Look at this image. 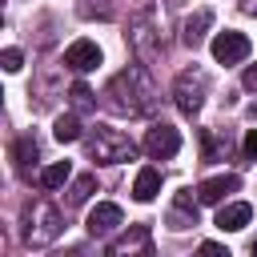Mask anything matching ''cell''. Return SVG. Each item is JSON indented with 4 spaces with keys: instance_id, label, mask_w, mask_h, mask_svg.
<instances>
[{
    "instance_id": "obj_1",
    "label": "cell",
    "mask_w": 257,
    "mask_h": 257,
    "mask_svg": "<svg viewBox=\"0 0 257 257\" xmlns=\"http://www.w3.org/2000/svg\"><path fill=\"white\" fill-rule=\"evenodd\" d=\"M108 104L116 112H133L137 116V112H149L153 108V92H149V84H145V76L137 68H124L108 84Z\"/></svg>"
},
{
    "instance_id": "obj_2",
    "label": "cell",
    "mask_w": 257,
    "mask_h": 257,
    "mask_svg": "<svg viewBox=\"0 0 257 257\" xmlns=\"http://www.w3.org/2000/svg\"><path fill=\"white\" fill-rule=\"evenodd\" d=\"M60 225H64V217L48 201H36L24 209V241L28 245H52L60 237Z\"/></svg>"
},
{
    "instance_id": "obj_3",
    "label": "cell",
    "mask_w": 257,
    "mask_h": 257,
    "mask_svg": "<svg viewBox=\"0 0 257 257\" xmlns=\"http://www.w3.org/2000/svg\"><path fill=\"white\" fill-rule=\"evenodd\" d=\"M88 153H92V161H100V165H120V161H133V157H137V145L128 141V133L100 124V128L92 133V141H88Z\"/></svg>"
},
{
    "instance_id": "obj_4",
    "label": "cell",
    "mask_w": 257,
    "mask_h": 257,
    "mask_svg": "<svg viewBox=\"0 0 257 257\" xmlns=\"http://www.w3.org/2000/svg\"><path fill=\"white\" fill-rule=\"evenodd\" d=\"M205 92H209V76H205V72H181V76H177V84H173L177 108H181L185 116H197V112H201Z\"/></svg>"
},
{
    "instance_id": "obj_5",
    "label": "cell",
    "mask_w": 257,
    "mask_h": 257,
    "mask_svg": "<svg viewBox=\"0 0 257 257\" xmlns=\"http://www.w3.org/2000/svg\"><path fill=\"white\" fill-rule=\"evenodd\" d=\"M128 44H133V52H137L141 64H157L161 48H157V32H153V24H149V12H141V16L133 20V28H128Z\"/></svg>"
},
{
    "instance_id": "obj_6",
    "label": "cell",
    "mask_w": 257,
    "mask_h": 257,
    "mask_svg": "<svg viewBox=\"0 0 257 257\" xmlns=\"http://www.w3.org/2000/svg\"><path fill=\"white\" fill-rule=\"evenodd\" d=\"M213 56H217V64H241L249 56V36L245 32H233V28L217 32L213 36Z\"/></svg>"
},
{
    "instance_id": "obj_7",
    "label": "cell",
    "mask_w": 257,
    "mask_h": 257,
    "mask_svg": "<svg viewBox=\"0 0 257 257\" xmlns=\"http://www.w3.org/2000/svg\"><path fill=\"white\" fill-rule=\"evenodd\" d=\"M177 149H181V133L173 124H153L145 133V153L153 161H169V157H177Z\"/></svg>"
},
{
    "instance_id": "obj_8",
    "label": "cell",
    "mask_w": 257,
    "mask_h": 257,
    "mask_svg": "<svg viewBox=\"0 0 257 257\" xmlns=\"http://www.w3.org/2000/svg\"><path fill=\"white\" fill-rule=\"evenodd\" d=\"M241 189V177L237 173H221V177H209V181H201V189H197V201L201 205H221L229 193H237Z\"/></svg>"
},
{
    "instance_id": "obj_9",
    "label": "cell",
    "mask_w": 257,
    "mask_h": 257,
    "mask_svg": "<svg viewBox=\"0 0 257 257\" xmlns=\"http://www.w3.org/2000/svg\"><path fill=\"white\" fill-rule=\"evenodd\" d=\"M64 64H68L72 72H92V68L100 64V48H96L92 40H72V44L64 48Z\"/></svg>"
},
{
    "instance_id": "obj_10",
    "label": "cell",
    "mask_w": 257,
    "mask_h": 257,
    "mask_svg": "<svg viewBox=\"0 0 257 257\" xmlns=\"http://www.w3.org/2000/svg\"><path fill=\"white\" fill-rule=\"evenodd\" d=\"M116 225H120V205H112V201H100V205L88 213V233H92V237H108Z\"/></svg>"
},
{
    "instance_id": "obj_11",
    "label": "cell",
    "mask_w": 257,
    "mask_h": 257,
    "mask_svg": "<svg viewBox=\"0 0 257 257\" xmlns=\"http://www.w3.org/2000/svg\"><path fill=\"white\" fill-rule=\"evenodd\" d=\"M108 253H112V257H124V253H153L149 229H145V225H133L124 237H116V241L108 245Z\"/></svg>"
},
{
    "instance_id": "obj_12",
    "label": "cell",
    "mask_w": 257,
    "mask_h": 257,
    "mask_svg": "<svg viewBox=\"0 0 257 257\" xmlns=\"http://www.w3.org/2000/svg\"><path fill=\"white\" fill-rule=\"evenodd\" d=\"M249 217H253V209H249L245 201H229V205L217 209V229H221V233H237V229L249 225Z\"/></svg>"
},
{
    "instance_id": "obj_13",
    "label": "cell",
    "mask_w": 257,
    "mask_h": 257,
    "mask_svg": "<svg viewBox=\"0 0 257 257\" xmlns=\"http://www.w3.org/2000/svg\"><path fill=\"white\" fill-rule=\"evenodd\" d=\"M209 24H213V12H209V8L193 12V16L185 20V32H181V36H185V44H189V48H197V44L205 40V28H209Z\"/></svg>"
},
{
    "instance_id": "obj_14",
    "label": "cell",
    "mask_w": 257,
    "mask_h": 257,
    "mask_svg": "<svg viewBox=\"0 0 257 257\" xmlns=\"http://www.w3.org/2000/svg\"><path fill=\"white\" fill-rule=\"evenodd\" d=\"M157 193H161V173L157 169H141L137 181H133V197L137 201H153Z\"/></svg>"
},
{
    "instance_id": "obj_15",
    "label": "cell",
    "mask_w": 257,
    "mask_h": 257,
    "mask_svg": "<svg viewBox=\"0 0 257 257\" xmlns=\"http://www.w3.org/2000/svg\"><path fill=\"white\" fill-rule=\"evenodd\" d=\"M52 137H56L60 145H68V141H80V120H76V112H64V116H56V124H52Z\"/></svg>"
},
{
    "instance_id": "obj_16",
    "label": "cell",
    "mask_w": 257,
    "mask_h": 257,
    "mask_svg": "<svg viewBox=\"0 0 257 257\" xmlns=\"http://www.w3.org/2000/svg\"><path fill=\"white\" fill-rule=\"evenodd\" d=\"M68 177H72V165H68V161H56V165H48V169L40 173V189H60Z\"/></svg>"
},
{
    "instance_id": "obj_17",
    "label": "cell",
    "mask_w": 257,
    "mask_h": 257,
    "mask_svg": "<svg viewBox=\"0 0 257 257\" xmlns=\"http://www.w3.org/2000/svg\"><path fill=\"white\" fill-rule=\"evenodd\" d=\"M92 189H96V177H92V173L76 177V181H72V189H68V205H84V201L92 197Z\"/></svg>"
},
{
    "instance_id": "obj_18",
    "label": "cell",
    "mask_w": 257,
    "mask_h": 257,
    "mask_svg": "<svg viewBox=\"0 0 257 257\" xmlns=\"http://www.w3.org/2000/svg\"><path fill=\"white\" fill-rule=\"evenodd\" d=\"M68 96H72V104H76V112H88V108L96 104V100H92V88H88V84H80V80L72 84V92H68Z\"/></svg>"
},
{
    "instance_id": "obj_19",
    "label": "cell",
    "mask_w": 257,
    "mask_h": 257,
    "mask_svg": "<svg viewBox=\"0 0 257 257\" xmlns=\"http://www.w3.org/2000/svg\"><path fill=\"white\" fill-rule=\"evenodd\" d=\"M12 153H16V161H20V165H28V161L36 165V153H40V149H36V141H32V137H20Z\"/></svg>"
},
{
    "instance_id": "obj_20",
    "label": "cell",
    "mask_w": 257,
    "mask_h": 257,
    "mask_svg": "<svg viewBox=\"0 0 257 257\" xmlns=\"http://www.w3.org/2000/svg\"><path fill=\"white\" fill-rule=\"evenodd\" d=\"M0 64H4L8 72H16V68L24 64V56H20V48H4V56H0Z\"/></svg>"
},
{
    "instance_id": "obj_21",
    "label": "cell",
    "mask_w": 257,
    "mask_h": 257,
    "mask_svg": "<svg viewBox=\"0 0 257 257\" xmlns=\"http://www.w3.org/2000/svg\"><path fill=\"white\" fill-rule=\"evenodd\" d=\"M201 253H205V257H229V249H225V245H217V241H205V245H201Z\"/></svg>"
},
{
    "instance_id": "obj_22",
    "label": "cell",
    "mask_w": 257,
    "mask_h": 257,
    "mask_svg": "<svg viewBox=\"0 0 257 257\" xmlns=\"http://www.w3.org/2000/svg\"><path fill=\"white\" fill-rule=\"evenodd\" d=\"M245 157H249V161H257V128H249V133H245Z\"/></svg>"
},
{
    "instance_id": "obj_23",
    "label": "cell",
    "mask_w": 257,
    "mask_h": 257,
    "mask_svg": "<svg viewBox=\"0 0 257 257\" xmlns=\"http://www.w3.org/2000/svg\"><path fill=\"white\" fill-rule=\"evenodd\" d=\"M241 80H245V88H257V64H249V68H245V76H241Z\"/></svg>"
},
{
    "instance_id": "obj_24",
    "label": "cell",
    "mask_w": 257,
    "mask_h": 257,
    "mask_svg": "<svg viewBox=\"0 0 257 257\" xmlns=\"http://www.w3.org/2000/svg\"><path fill=\"white\" fill-rule=\"evenodd\" d=\"M241 8H245L249 16H257V0H241Z\"/></svg>"
}]
</instances>
